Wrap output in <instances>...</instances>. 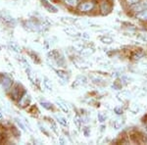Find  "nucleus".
<instances>
[{"instance_id":"obj_1","label":"nucleus","mask_w":147,"mask_h":145,"mask_svg":"<svg viewBox=\"0 0 147 145\" xmlns=\"http://www.w3.org/2000/svg\"><path fill=\"white\" fill-rule=\"evenodd\" d=\"M96 7H97V3L95 0H84L78 6V11L82 14L91 13V12L95 10Z\"/></svg>"},{"instance_id":"obj_2","label":"nucleus","mask_w":147,"mask_h":145,"mask_svg":"<svg viewBox=\"0 0 147 145\" xmlns=\"http://www.w3.org/2000/svg\"><path fill=\"white\" fill-rule=\"evenodd\" d=\"M99 13L101 15H108L113 10V4L111 0H100L99 1Z\"/></svg>"},{"instance_id":"obj_3","label":"nucleus","mask_w":147,"mask_h":145,"mask_svg":"<svg viewBox=\"0 0 147 145\" xmlns=\"http://www.w3.org/2000/svg\"><path fill=\"white\" fill-rule=\"evenodd\" d=\"M49 57L53 60L59 67H65L66 66V61H65V58L63 57L62 54L60 52L56 51V50H53L51 52H49Z\"/></svg>"},{"instance_id":"obj_4","label":"nucleus","mask_w":147,"mask_h":145,"mask_svg":"<svg viewBox=\"0 0 147 145\" xmlns=\"http://www.w3.org/2000/svg\"><path fill=\"white\" fill-rule=\"evenodd\" d=\"M24 92H25V90L22 87V85L21 84H16L15 86L12 88L11 90V98H13L14 100H17V99H20L21 96L24 94Z\"/></svg>"},{"instance_id":"obj_5","label":"nucleus","mask_w":147,"mask_h":145,"mask_svg":"<svg viewBox=\"0 0 147 145\" xmlns=\"http://www.w3.org/2000/svg\"><path fill=\"white\" fill-rule=\"evenodd\" d=\"M146 8H147V0H140L136 5L129 7V10L136 15V13H138V12L144 10V9H146Z\"/></svg>"},{"instance_id":"obj_6","label":"nucleus","mask_w":147,"mask_h":145,"mask_svg":"<svg viewBox=\"0 0 147 145\" xmlns=\"http://www.w3.org/2000/svg\"><path fill=\"white\" fill-rule=\"evenodd\" d=\"M30 95L28 93V92H24V94L21 96V98L19 99V106L22 107V108H25L30 105Z\"/></svg>"},{"instance_id":"obj_7","label":"nucleus","mask_w":147,"mask_h":145,"mask_svg":"<svg viewBox=\"0 0 147 145\" xmlns=\"http://www.w3.org/2000/svg\"><path fill=\"white\" fill-rule=\"evenodd\" d=\"M0 85L4 89H9L12 86V80L7 76L0 75Z\"/></svg>"},{"instance_id":"obj_8","label":"nucleus","mask_w":147,"mask_h":145,"mask_svg":"<svg viewBox=\"0 0 147 145\" xmlns=\"http://www.w3.org/2000/svg\"><path fill=\"white\" fill-rule=\"evenodd\" d=\"M134 17H136V20L139 21V22L147 23V8L140 12H138V13H136V15H134Z\"/></svg>"},{"instance_id":"obj_9","label":"nucleus","mask_w":147,"mask_h":145,"mask_svg":"<svg viewBox=\"0 0 147 145\" xmlns=\"http://www.w3.org/2000/svg\"><path fill=\"white\" fill-rule=\"evenodd\" d=\"M41 4L48 12H51V13H57V11H58V9H57L54 5H52L50 2H48L47 0H41Z\"/></svg>"},{"instance_id":"obj_10","label":"nucleus","mask_w":147,"mask_h":145,"mask_svg":"<svg viewBox=\"0 0 147 145\" xmlns=\"http://www.w3.org/2000/svg\"><path fill=\"white\" fill-rule=\"evenodd\" d=\"M62 1L66 6L71 7V8H78L82 0H62Z\"/></svg>"},{"instance_id":"obj_11","label":"nucleus","mask_w":147,"mask_h":145,"mask_svg":"<svg viewBox=\"0 0 147 145\" xmlns=\"http://www.w3.org/2000/svg\"><path fill=\"white\" fill-rule=\"evenodd\" d=\"M124 125H125V119L122 117H118L115 121H114L113 127L115 129H120V128H122V127Z\"/></svg>"},{"instance_id":"obj_12","label":"nucleus","mask_w":147,"mask_h":145,"mask_svg":"<svg viewBox=\"0 0 147 145\" xmlns=\"http://www.w3.org/2000/svg\"><path fill=\"white\" fill-rule=\"evenodd\" d=\"M87 78L86 77H84V76H79V77L77 78V80H76L75 84H74V86L75 85H84L87 84Z\"/></svg>"},{"instance_id":"obj_13","label":"nucleus","mask_w":147,"mask_h":145,"mask_svg":"<svg viewBox=\"0 0 147 145\" xmlns=\"http://www.w3.org/2000/svg\"><path fill=\"white\" fill-rule=\"evenodd\" d=\"M3 23L5 24V25L9 26V27H13V26H15V20L8 15H4Z\"/></svg>"},{"instance_id":"obj_14","label":"nucleus","mask_w":147,"mask_h":145,"mask_svg":"<svg viewBox=\"0 0 147 145\" xmlns=\"http://www.w3.org/2000/svg\"><path fill=\"white\" fill-rule=\"evenodd\" d=\"M56 103L58 104V106L60 107L61 109H62V111H64L65 113H69V108L68 106L66 105V103L64 102L63 100H57Z\"/></svg>"},{"instance_id":"obj_15","label":"nucleus","mask_w":147,"mask_h":145,"mask_svg":"<svg viewBox=\"0 0 147 145\" xmlns=\"http://www.w3.org/2000/svg\"><path fill=\"white\" fill-rule=\"evenodd\" d=\"M55 118H56V120L59 122V123H61V125H64V127L68 125V121L66 120V119L64 118V117H62V116H60V115H55Z\"/></svg>"},{"instance_id":"obj_16","label":"nucleus","mask_w":147,"mask_h":145,"mask_svg":"<svg viewBox=\"0 0 147 145\" xmlns=\"http://www.w3.org/2000/svg\"><path fill=\"white\" fill-rule=\"evenodd\" d=\"M56 73H57V75H58L60 78H62L63 80H69L68 74L66 73V72H64V71H62V70H57Z\"/></svg>"},{"instance_id":"obj_17","label":"nucleus","mask_w":147,"mask_h":145,"mask_svg":"<svg viewBox=\"0 0 147 145\" xmlns=\"http://www.w3.org/2000/svg\"><path fill=\"white\" fill-rule=\"evenodd\" d=\"M40 104H41V106L43 107V108H45L46 110H53V106H52L51 103H49V102H47L45 100H43L40 102Z\"/></svg>"},{"instance_id":"obj_18","label":"nucleus","mask_w":147,"mask_h":145,"mask_svg":"<svg viewBox=\"0 0 147 145\" xmlns=\"http://www.w3.org/2000/svg\"><path fill=\"white\" fill-rule=\"evenodd\" d=\"M139 1H140V0H124L125 4L129 7V8L131 6H134V5H136V4L138 3Z\"/></svg>"},{"instance_id":"obj_19","label":"nucleus","mask_w":147,"mask_h":145,"mask_svg":"<svg viewBox=\"0 0 147 145\" xmlns=\"http://www.w3.org/2000/svg\"><path fill=\"white\" fill-rule=\"evenodd\" d=\"M91 80H92V82L93 84H102V82H104V80L102 78L100 77H91Z\"/></svg>"},{"instance_id":"obj_20","label":"nucleus","mask_w":147,"mask_h":145,"mask_svg":"<svg viewBox=\"0 0 147 145\" xmlns=\"http://www.w3.org/2000/svg\"><path fill=\"white\" fill-rule=\"evenodd\" d=\"M9 45H10V48L13 51H15V52H20L21 51V47L19 46L17 43H15V42H10Z\"/></svg>"},{"instance_id":"obj_21","label":"nucleus","mask_w":147,"mask_h":145,"mask_svg":"<svg viewBox=\"0 0 147 145\" xmlns=\"http://www.w3.org/2000/svg\"><path fill=\"white\" fill-rule=\"evenodd\" d=\"M101 41L103 42V43H105V44H110V43H112L113 42V38L112 37H110V36H102L101 37Z\"/></svg>"},{"instance_id":"obj_22","label":"nucleus","mask_w":147,"mask_h":145,"mask_svg":"<svg viewBox=\"0 0 147 145\" xmlns=\"http://www.w3.org/2000/svg\"><path fill=\"white\" fill-rule=\"evenodd\" d=\"M94 52L93 49L91 48H85V49H82V56H88V55H91L92 53Z\"/></svg>"},{"instance_id":"obj_23","label":"nucleus","mask_w":147,"mask_h":145,"mask_svg":"<svg viewBox=\"0 0 147 145\" xmlns=\"http://www.w3.org/2000/svg\"><path fill=\"white\" fill-rule=\"evenodd\" d=\"M74 122H75V123L77 125L78 128H80V125H82V118H80L79 115H77L75 117V119H74Z\"/></svg>"},{"instance_id":"obj_24","label":"nucleus","mask_w":147,"mask_h":145,"mask_svg":"<svg viewBox=\"0 0 147 145\" xmlns=\"http://www.w3.org/2000/svg\"><path fill=\"white\" fill-rule=\"evenodd\" d=\"M97 117H98V121H99V122H100L101 123H103L106 120H107V116H106L104 113H99Z\"/></svg>"},{"instance_id":"obj_25","label":"nucleus","mask_w":147,"mask_h":145,"mask_svg":"<svg viewBox=\"0 0 147 145\" xmlns=\"http://www.w3.org/2000/svg\"><path fill=\"white\" fill-rule=\"evenodd\" d=\"M44 84H45V86L47 87L48 89H50V90H52V84H51V82L50 80H48L47 78H44Z\"/></svg>"},{"instance_id":"obj_26","label":"nucleus","mask_w":147,"mask_h":145,"mask_svg":"<svg viewBox=\"0 0 147 145\" xmlns=\"http://www.w3.org/2000/svg\"><path fill=\"white\" fill-rule=\"evenodd\" d=\"M114 111H115V113L117 114V115H122L123 113H124V110H123L122 107L118 106V107H115L114 108Z\"/></svg>"},{"instance_id":"obj_27","label":"nucleus","mask_w":147,"mask_h":145,"mask_svg":"<svg viewBox=\"0 0 147 145\" xmlns=\"http://www.w3.org/2000/svg\"><path fill=\"white\" fill-rule=\"evenodd\" d=\"M84 134L85 135V136H88V135L90 134V128L84 127Z\"/></svg>"},{"instance_id":"obj_28","label":"nucleus","mask_w":147,"mask_h":145,"mask_svg":"<svg viewBox=\"0 0 147 145\" xmlns=\"http://www.w3.org/2000/svg\"><path fill=\"white\" fill-rule=\"evenodd\" d=\"M16 122H17L18 125H19V127H21V128H22L23 130H26V128H25V125H23V123H22V122H20V121H19V120H16Z\"/></svg>"},{"instance_id":"obj_29","label":"nucleus","mask_w":147,"mask_h":145,"mask_svg":"<svg viewBox=\"0 0 147 145\" xmlns=\"http://www.w3.org/2000/svg\"><path fill=\"white\" fill-rule=\"evenodd\" d=\"M2 118V115H1V114H0V119H1Z\"/></svg>"}]
</instances>
